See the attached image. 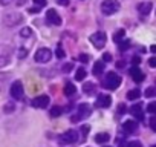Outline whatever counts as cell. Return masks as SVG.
Instances as JSON below:
<instances>
[{"mask_svg":"<svg viewBox=\"0 0 156 147\" xmlns=\"http://www.w3.org/2000/svg\"><path fill=\"white\" fill-rule=\"evenodd\" d=\"M29 13H31V14H37V13H38V6H37V8H32V9H29Z\"/></svg>","mask_w":156,"mask_h":147,"instance_id":"ee69618b","label":"cell"},{"mask_svg":"<svg viewBox=\"0 0 156 147\" xmlns=\"http://www.w3.org/2000/svg\"><path fill=\"white\" fill-rule=\"evenodd\" d=\"M151 8H153L151 2H142V3L138 5V13H139L142 17H145V16H148V14L151 13Z\"/></svg>","mask_w":156,"mask_h":147,"instance_id":"4fadbf2b","label":"cell"},{"mask_svg":"<svg viewBox=\"0 0 156 147\" xmlns=\"http://www.w3.org/2000/svg\"><path fill=\"white\" fill-rule=\"evenodd\" d=\"M14 104H11V103H8L6 106H5V113H11V112H14Z\"/></svg>","mask_w":156,"mask_h":147,"instance_id":"f546056e","label":"cell"},{"mask_svg":"<svg viewBox=\"0 0 156 147\" xmlns=\"http://www.w3.org/2000/svg\"><path fill=\"white\" fill-rule=\"evenodd\" d=\"M130 147H141V142H130Z\"/></svg>","mask_w":156,"mask_h":147,"instance_id":"7bdbcfd3","label":"cell"},{"mask_svg":"<svg viewBox=\"0 0 156 147\" xmlns=\"http://www.w3.org/2000/svg\"><path fill=\"white\" fill-rule=\"evenodd\" d=\"M103 61H112V55H110L109 52H106V54L103 55Z\"/></svg>","mask_w":156,"mask_h":147,"instance_id":"d590c367","label":"cell"},{"mask_svg":"<svg viewBox=\"0 0 156 147\" xmlns=\"http://www.w3.org/2000/svg\"><path fill=\"white\" fill-rule=\"evenodd\" d=\"M9 57H11V49L6 45H0V67L9 63Z\"/></svg>","mask_w":156,"mask_h":147,"instance_id":"52a82bcc","label":"cell"},{"mask_svg":"<svg viewBox=\"0 0 156 147\" xmlns=\"http://www.w3.org/2000/svg\"><path fill=\"white\" fill-rule=\"evenodd\" d=\"M70 69H72V64H66V66L63 67V70H64V72H67V70H70Z\"/></svg>","mask_w":156,"mask_h":147,"instance_id":"b9f144b4","label":"cell"},{"mask_svg":"<svg viewBox=\"0 0 156 147\" xmlns=\"http://www.w3.org/2000/svg\"><path fill=\"white\" fill-rule=\"evenodd\" d=\"M22 22V16L20 14H14V17H9V16H5V23L8 26H16Z\"/></svg>","mask_w":156,"mask_h":147,"instance_id":"2e32d148","label":"cell"},{"mask_svg":"<svg viewBox=\"0 0 156 147\" xmlns=\"http://www.w3.org/2000/svg\"><path fill=\"white\" fill-rule=\"evenodd\" d=\"M90 41H92V45L95 48L101 49V48H104V45L107 41V37H106V34L103 31H98V32H95V34L90 35Z\"/></svg>","mask_w":156,"mask_h":147,"instance_id":"3957f363","label":"cell"},{"mask_svg":"<svg viewBox=\"0 0 156 147\" xmlns=\"http://www.w3.org/2000/svg\"><path fill=\"white\" fill-rule=\"evenodd\" d=\"M130 77H132L136 83H141V81H144V78H145V75L142 74V70H141L138 66H133V67L130 69Z\"/></svg>","mask_w":156,"mask_h":147,"instance_id":"7c38bea8","label":"cell"},{"mask_svg":"<svg viewBox=\"0 0 156 147\" xmlns=\"http://www.w3.org/2000/svg\"><path fill=\"white\" fill-rule=\"evenodd\" d=\"M46 20L49 25H54V26H58L61 25V17L58 16V13L55 9H48L46 13Z\"/></svg>","mask_w":156,"mask_h":147,"instance_id":"ba28073f","label":"cell"},{"mask_svg":"<svg viewBox=\"0 0 156 147\" xmlns=\"http://www.w3.org/2000/svg\"><path fill=\"white\" fill-rule=\"evenodd\" d=\"M20 35H22V37H25V38H28V37H31V35H32V29H31V28H22Z\"/></svg>","mask_w":156,"mask_h":147,"instance_id":"603a6c76","label":"cell"},{"mask_svg":"<svg viewBox=\"0 0 156 147\" xmlns=\"http://www.w3.org/2000/svg\"><path fill=\"white\" fill-rule=\"evenodd\" d=\"M12 2V0H0V5H3V6H6V5H9Z\"/></svg>","mask_w":156,"mask_h":147,"instance_id":"ab89813d","label":"cell"},{"mask_svg":"<svg viewBox=\"0 0 156 147\" xmlns=\"http://www.w3.org/2000/svg\"><path fill=\"white\" fill-rule=\"evenodd\" d=\"M34 3L38 6V8H43L46 5V0H34Z\"/></svg>","mask_w":156,"mask_h":147,"instance_id":"1f68e13d","label":"cell"},{"mask_svg":"<svg viewBox=\"0 0 156 147\" xmlns=\"http://www.w3.org/2000/svg\"><path fill=\"white\" fill-rule=\"evenodd\" d=\"M116 66H118V67H122V66H124V61H118Z\"/></svg>","mask_w":156,"mask_h":147,"instance_id":"bcb514c9","label":"cell"},{"mask_svg":"<svg viewBox=\"0 0 156 147\" xmlns=\"http://www.w3.org/2000/svg\"><path fill=\"white\" fill-rule=\"evenodd\" d=\"M119 84H121V77L115 72H109L103 80V86L109 91H116Z\"/></svg>","mask_w":156,"mask_h":147,"instance_id":"6da1fadb","label":"cell"},{"mask_svg":"<svg viewBox=\"0 0 156 147\" xmlns=\"http://www.w3.org/2000/svg\"><path fill=\"white\" fill-rule=\"evenodd\" d=\"M110 104H112V98L109 95H104V94L98 95V98L95 101V106L97 107H109Z\"/></svg>","mask_w":156,"mask_h":147,"instance_id":"8fae6325","label":"cell"},{"mask_svg":"<svg viewBox=\"0 0 156 147\" xmlns=\"http://www.w3.org/2000/svg\"><path fill=\"white\" fill-rule=\"evenodd\" d=\"M31 104H32L34 107L44 109V107H48V104H49V97H48V95H40V97H35V98L31 101Z\"/></svg>","mask_w":156,"mask_h":147,"instance_id":"30bf717a","label":"cell"},{"mask_svg":"<svg viewBox=\"0 0 156 147\" xmlns=\"http://www.w3.org/2000/svg\"><path fill=\"white\" fill-rule=\"evenodd\" d=\"M150 127H151V130L156 132V115L151 117V120H150Z\"/></svg>","mask_w":156,"mask_h":147,"instance_id":"4dcf8cb0","label":"cell"},{"mask_svg":"<svg viewBox=\"0 0 156 147\" xmlns=\"http://www.w3.org/2000/svg\"><path fill=\"white\" fill-rule=\"evenodd\" d=\"M55 55H57L58 58H64V55H66V54H64V51L58 46V48H57V51H55Z\"/></svg>","mask_w":156,"mask_h":147,"instance_id":"f1b7e54d","label":"cell"},{"mask_svg":"<svg viewBox=\"0 0 156 147\" xmlns=\"http://www.w3.org/2000/svg\"><path fill=\"white\" fill-rule=\"evenodd\" d=\"M76 92V88L72 84V83H66V86H64V94L67 95V97H70V95H73Z\"/></svg>","mask_w":156,"mask_h":147,"instance_id":"7402d4cb","label":"cell"},{"mask_svg":"<svg viewBox=\"0 0 156 147\" xmlns=\"http://www.w3.org/2000/svg\"><path fill=\"white\" fill-rule=\"evenodd\" d=\"M89 58H90V57H89L87 54H81V55H80V61H83V63H87Z\"/></svg>","mask_w":156,"mask_h":147,"instance_id":"d6a6232c","label":"cell"},{"mask_svg":"<svg viewBox=\"0 0 156 147\" xmlns=\"http://www.w3.org/2000/svg\"><path fill=\"white\" fill-rule=\"evenodd\" d=\"M51 58H52V52L48 48H41L35 52V61L38 63H48Z\"/></svg>","mask_w":156,"mask_h":147,"instance_id":"5b68a950","label":"cell"},{"mask_svg":"<svg viewBox=\"0 0 156 147\" xmlns=\"http://www.w3.org/2000/svg\"><path fill=\"white\" fill-rule=\"evenodd\" d=\"M90 113H92V110H90V106H89V104H80V106H78V115L73 117V120H75V121H76V120H84V118H87Z\"/></svg>","mask_w":156,"mask_h":147,"instance_id":"9c48e42d","label":"cell"},{"mask_svg":"<svg viewBox=\"0 0 156 147\" xmlns=\"http://www.w3.org/2000/svg\"><path fill=\"white\" fill-rule=\"evenodd\" d=\"M104 72V61H97L95 66H94V75H101V74Z\"/></svg>","mask_w":156,"mask_h":147,"instance_id":"e0dca14e","label":"cell"},{"mask_svg":"<svg viewBox=\"0 0 156 147\" xmlns=\"http://www.w3.org/2000/svg\"><path fill=\"white\" fill-rule=\"evenodd\" d=\"M136 129H138V123L135 120H127L122 123V130L126 133H133V132H136Z\"/></svg>","mask_w":156,"mask_h":147,"instance_id":"9a60e30c","label":"cell"},{"mask_svg":"<svg viewBox=\"0 0 156 147\" xmlns=\"http://www.w3.org/2000/svg\"><path fill=\"white\" fill-rule=\"evenodd\" d=\"M86 75H87L86 69H84V67H80V69L76 70V74H75V80H76V81H83V80L86 78Z\"/></svg>","mask_w":156,"mask_h":147,"instance_id":"ffe728a7","label":"cell"},{"mask_svg":"<svg viewBox=\"0 0 156 147\" xmlns=\"http://www.w3.org/2000/svg\"><path fill=\"white\" fill-rule=\"evenodd\" d=\"M119 147H130V142H127V141H119Z\"/></svg>","mask_w":156,"mask_h":147,"instance_id":"f35d334b","label":"cell"},{"mask_svg":"<svg viewBox=\"0 0 156 147\" xmlns=\"http://www.w3.org/2000/svg\"><path fill=\"white\" fill-rule=\"evenodd\" d=\"M26 55H28V49L22 48V51L19 52V58H23V57H26Z\"/></svg>","mask_w":156,"mask_h":147,"instance_id":"836d02e7","label":"cell"},{"mask_svg":"<svg viewBox=\"0 0 156 147\" xmlns=\"http://www.w3.org/2000/svg\"><path fill=\"white\" fill-rule=\"evenodd\" d=\"M129 46H130V41H129V40H122V41H119V51H127Z\"/></svg>","mask_w":156,"mask_h":147,"instance_id":"d4e9b609","label":"cell"},{"mask_svg":"<svg viewBox=\"0 0 156 147\" xmlns=\"http://www.w3.org/2000/svg\"><path fill=\"white\" fill-rule=\"evenodd\" d=\"M119 8H121V5L118 0H104L101 3V11L104 16H112V14L118 13Z\"/></svg>","mask_w":156,"mask_h":147,"instance_id":"7a4b0ae2","label":"cell"},{"mask_svg":"<svg viewBox=\"0 0 156 147\" xmlns=\"http://www.w3.org/2000/svg\"><path fill=\"white\" fill-rule=\"evenodd\" d=\"M148 66H150V67H156V57H151V58L148 60Z\"/></svg>","mask_w":156,"mask_h":147,"instance_id":"e575fe53","label":"cell"},{"mask_svg":"<svg viewBox=\"0 0 156 147\" xmlns=\"http://www.w3.org/2000/svg\"><path fill=\"white\" fill-rule=\"evenodd\" d=\"M151 147H156V144H154V145H151Z\"/></svg>","mask_w":156,"mask_h":147,"instance_id":"7dc6e473","label":"cell"},{"mask_svg":"<svg viewBox=\"0 0 156 147\" xmlns=\"http://www.w3.org/2000/svg\"><path fill=\"white\" fill-rule=\"evenodd\" d=\"M51 115H52V117H58V115H61V107L54 106V107L51 109Z\"/></svg>","mask_w":156,"mask_h":147,"instance_id":"83f0119b","label":"cell"},{"mask_svg":"<svg viewBox=\"0 0 156 147\" xmlns=\"http://www.w3.org/2000/svg\"><path fill=\"white\" fill-rule=\"evenodd\" d=\"M118 113H119V115L126 113V106H124V104H119V106H118Z\"/></svg>","mask_w":156,"mask_h":147,"instance_id":"8d00e7d4","label":"cell"},{"mask_svg":"<svg viewBox=\"0 0 156 147\" xmlns=\"http://www.w3.org/2000/svg\"><path fill=\"white\" fill-rule=\"evenodd\" d=\"M141 97V91L139 89H132V91H129L127 92V100H138Z\"/></svg>","mask_w":156,"mask_h":147,"instance_id":"d6986e66","label":"cell"},{"mask_svg":"<svg viewBox=\"0 0 156 147\" xmlns=\"http://www.w3.org/2000/svg\"><path fill=\"white\" fill-rule=\"evenodd\" d=\"M83 91H84L86 94H92V92L95 91V86H94V83H86V84L83 86Z\"/></svg>","mask_w":156,"mask_h":147,"instance_id":"cb8c5ba5","label":"cell"},{"mask_svg":"<svg viewBox=\"0 0 156 147\" xmlns=\"http://www.w3.org/2000/svg\"><path fill=\"white\" fill-rule=\"evenodd\" d=\"M78 141V133L75 130H67L60 136V142L61 144H73Z\"/></svg>","mask_w":156,"mask_h":147,"instance_id":"8992f818","label":"cell"},{"mask_svg":"<svg viewBox=\"0 0 156 147\" xmlns=\"http://www.w3.org/2000/svg\"><path fill=\"white\" fill-rule=\"evenodd\" d=\"M58 3L63 5V6H67L69 5V0H58Z\"/></svg>","mask_w":156,"mask_h":147,"instance_id":"60d3db41","label":"cell"},{"mask_svg":"<svg viewBox=\"0 0 156 147\" xmlns=\"http://www.w3.org/2000/svg\"><path fill=\"white\" fill-rule=\"evenodd\" d=\"M130 113H132V115H133L136 120L142 121V120H144V110H142V104H141V103H138V104L132 106V109H130Z\"/></svg>","mask_w":156,"mask_h":147,"instance_id":"5bb4252c","label":"cell"},{"mask_svg":"<svg viewBox=\"0 0 156 147\" xmlns=\"http://www.w3.org/2000/svg\"><path fill=\"white\" fill-rule=\"evenodd\" d=\"M156 95V88H148L147 91H145V97L147 98H151V97H154Z\"/></svg>","mask_w":156,"mask_h":147,"instance_id":"4316f807","label":"cell"},{"mask_svg":"<svg viewBox=\"0 0 156 147\" xmlns=\"http://www.w3.org/2000/svg\"><path fill=\"white\" fill-rule=\"evenodd\" d=\"M124 35H126V31H124V29H118V31L113 34V41H115V43L122 41V40H124Z\"/></svg>","mask_w":156,"mask_h":147,"instance_id":"44dd1931","label":"cell"},{"mask_svg":"<svg viewBox=\"0 0 156 147\" xmlns=\"http://www.w3.org/2000/svg\"><path fill=\"white\" fill-rule=\"evenodd\" d=\"M139 61H141V60H139V57H133V58H132V63H133L135 66H138V64H139Z\"/></svg>","mask_w":156,"mask_h":147,"instance_id":"74e56055","label":"cell"},{"mask_svg":"<svg viewBox=\"0 0 156 147\" xmlns=\"http://www.w3.org/2000/svg\"><path fill=\"white\" fill-rule=\"evenodd\" d=\"M109 139H110V135H109V133H106V132L98 133V135L95 136V141H97L98 144H104V142H107Z\"/></svg>","mask_w":156,"mask_h":147,"instance_id":"ac0fdd59","label":"cell"},{"mask_svg":"<svg viewBox=\"0 0 156 147\" xmlns=\"http://www.w3.org/2000/svg\"><path fill=\"white\" fill-rule=\"evenodd\" d=\"M150 51H151V52H153V54H156V45H153V46H151V48H150Z\"/></svg>","mask_w":156,"mask_h":147,"instance_id":"f6af8a7d","label":"cell"},{"mask_svg":"<svg viewBox=\"0 0 156 147\" xmlns=\"http://www.w3.org/2000/svg\"><path fill=\"white\" fill-rule=\"evenodd\" d=\"M9 92H11V97H12L14 100H22V98H23V84H22V81L16 80V81L11 84Z\"/></svg>","mask_w":156,"mask_h":147,"instance_id":"277c9868","label":"cell"},{"mask_svg":"<svg viewBox=\"0 0 156 147\" xmlns=\"http://www.w3.org/2000/svg\"><path fill=\"white\" fill-rule=\"evenodd\" d=\"M147 112H148V113H156V101L148 103V106H147Z\"/></svg>","mask_w":156,"mask_h":147,"instance_id":"484cf974","label":"cell"}]
</instances>
